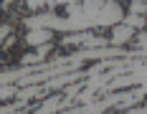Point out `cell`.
Wrapping results in <instances>:
<instances>
[{
    "label": "cell",
    "mask_w": 147,
    "mask_h": 114,
    "mask_svg": "<svg viewBox=\"0 0 147 114\" xmlns=\"http://www.w3.org/2000/svg\"><path fill=\"white\" fill-rule=\"evenodd\" d=\"M61 43H79V46H86V48H107V46H112V38H104V36H94V33H89V30H79V33H66V38Z\"/></svg>",
    "instance_id": "1"
},
{
    "label": "cell",
    "mask_w": 147,
    "mask_h": 114,
    "mask_svg": "<svg viewBox=\"0 0 147 114\" xmlns=\"http://www.w3.org/2000/svg\"><path fill=\"white\" fill-rule=\"evenodd\" d=\"M134 38V28L132 26H127V23H117V26H112V46H124V43H129Z\"/></svg>",
    "instance_id": "2"
},
{
    "label": "cell",
    "mask_w": 147,
    "mask_h": 114,
    "mask_svg": "<svg viewBox=\"0 0 147 114\" xmlns=\"http://www.w3.org/2000/svg\"><path fill=\"white\" fill-rule=\"evenodd\" d=\"M48 41H51V30L48 28H30L26 33V43L28 46H43Z\"/></svg>",
    "instance_id": "3"
},
{
    "label": "cell",
    "mask_w": 147,
    "mask_h": 114,
    "mask_svg": "<svg viewBox=\"0 0 147 114\" xmlns=\"http://www.w3.org/2000/svg\"><path fill=\"white\" fill-rule=\"evenodd\" d=\"M122 23H127V26H132L134 30H142V28L147 26V18H145V15H137V13H129L127 18H124V20H122Z\"/></svg>",
    "instance_id": "4"
},
{
    "label": "cell",
    "mask_w": 147,
    "mask_h": 114,
    "mask_svg": "<svg viewBox=\"0 0 147 114\" xmlns=\"http://www.w3.org/2000/svg\"><path fill=\"white\" fill-rule=\"evenodd\" d=\"M18 86H10V84H0V101H8L10 96H18Z\"/></svg>",
    "instance_id": "5"
},
{
    "label": "cell",
    "mask_w": 147,
    "mask_h": 114,
    "mask_svg": "<svg viewBox=\"0 0 147 114\" xmlns=\"http://www.w3.org/2000/svg\"><path fill=\"white\" fill-rule=\"evenodd\" d=\"M129 13L147 15V3H145V0H129Z\"/></svg>",
    "instance_id": "6"
},
{
    "label": "cell",
    "mask_w": 147,
    "mask_h": 114,
    "mask_svg": "<svg viewBox=\"0 0 147 114\" xmlns=\"http://www.w3.org/2000/svg\"><path fill=\"white\" fill-rule=\"evenodd\" d=\"M59 5V3H71V0H26V5L28 8H41V5Z\"/></svg>",
    "instance_id": "7"
},
{
    "label": "cell",
    "mask_w": 147,
    "mask_h": 114,
    "mask_svg": "<svg viewBox=\"0 0 147 114\" xmlns=\"http://www.w3.org/2000/svg\"><path fill=\"white\" fill-rule=\"evenodd\" d=\"M137 46H140V51H147V33H140V36H137Z\"/></svg>",
    "instance_id": "8"
},
{
    "label": "cell",
    "mask_w": 147,
    "mask_h": 114,
    "mask_svg": "<svg viewBox=\"0 0 147 114\" xmlns=\"http://www.w3.org/2000/svg\"><path fill=\"white\" fill-rule=\"evenodd\" d=\"M104 114H114V112H104Z\"/></svg>",
    "instance_id": "9"
},
{
    "label": "cell",
    "mask_w": 147,
    "mask_h": 114,
    "mask_svg": "<svg viewBox=\"0 0 147 114\" xmlns=\"http://www.w3.org/2000/svg\"><path fill=\"white\" fill-rule=\"evenodd\" d=\"M145 3H147V0H145Z\"/></svg>",
    "instance_id": "10"
}]
</instances>
